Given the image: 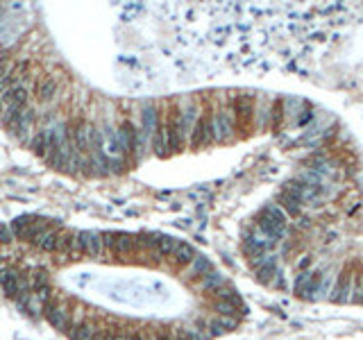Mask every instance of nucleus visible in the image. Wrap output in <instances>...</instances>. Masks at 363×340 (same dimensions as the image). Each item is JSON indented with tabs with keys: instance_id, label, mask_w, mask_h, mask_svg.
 I'll return each mask as SVG.
<instances>
[{
	"instance_id": "1",
	"label": "nucleus",
	"mask_w": 363,
	"mask_h": 340,
	"mask_svg": "<svg viewBox=\"0 0 363 340\" xmlns=\"http://www.w3.org/2000/svg\"><path fill=\"white\" fill-rule=\"evenodd\" d=\"M0 288L70 340H220L248 318L238 286L191 243L46 218L0 225Z\"/></svg>"
}]
</instances>
